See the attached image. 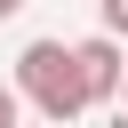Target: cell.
Instances as JSON below:
<instances>
[{
	"label": "cell",
	"instance_id": "1",
	"mask_svg": "<svg viewBox=\"0 0 128 128\" xmlns=\"http://www.w3.org/2000/svg\"><path fill=\"white\" fill-rule=\"evenodd\" d=\"M16 88H24V104H32L40 120H56V128L88 112V80H80L72 40H24V56H16Z\"/></svg>",
	"mask_w": 128,
	"mask_h": 128
},
{
	"label": "cell",
	"instance_id": "2",
	"mask_svg": "<svg viewBox=\"0 0 128 128\" xmlns=\"http://www.w3.org/2000/svg\"><path fill=\"white\" fill-rule=\"evenodd\" d=\"M80 56V80H88V104H112L120 80H128V56H120V32H96V40H72Z\"/></svg>",
	"mask_w": 128,
	"mask_h": 128
},
{
	"label": "cell",
	"instance_id": "3",
	"mask_svg": "<svg viewBox=\"0 0 128 128\" xmlns=\"http://www.w3.org/2000/svg\"><path fill=\"white\" fill-rule=\"evenodd\" d=\"M16 120H24V88H16V80H0V128H16Z\"/></svg>",
	"mask_w": 128,
	"mask_h": 128
},
{
	"label": "cell",
	"instance_id": "4",
	"mask_svg": "<svg viewBox=\"0 0 128 128\" xmlns=\"http://www.w3.org/2000/svg\"><path fill=\"white\" fill-rule=\"evenodd\" d=\"M96 16H104V32H120V40H128V0H96Z\"/></svg>",
	"mask_w": 128,
	"mask_h": 128
},
{
	"label": "cell",
	"instance_id": "5",
	"mask_svg": "<svg viewBox=\"0 0 128 128\" xmlns=\"http://www.w3.org/2000/svg\"><path fill=\"white\" fill-rule=\"evenodd\" d=\"M8 16H24V0H0V24H8Z\"/></svg>",
	"mask_w": 128,
	"mask_h": 128
},
{
	"label": "cell",
	"instance_id": "6",
	"mask_svg": "<svg viewBox=\"0 0 128 128\" xmlns=\"http://www.w3.org/2000/svg\"><path fill=\"white\" fill-rule=\"evenodd\" d=\"M120 104H128V80H120Z\"/></svg>",
	"mask_w": 128,
	"mask_h": 128
},
{
	"label": "cell",
	"instance_id": "7",
	"mask_svg": "<svg viewBox=\"0 0 128 128\" xmlns=\"http://www.w3.org/2000/svg\"><path fill=\"white\" fill-rule=\"evenodd\" d=\"M16 128H24V120H16ZM48 128H56V120H48Z\"/></svg>",
	"mask_w": 128,
	"mask_h": 128
}]
</instances>
